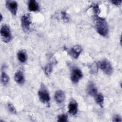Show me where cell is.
<instances>
[{"label":"cell","instance_id":"obj_7","mask_svg":"<svg viewBox=\"0 0 122 122\" xmlns=\"http://www.w3.org/2000/svg\"><path fill=\"white\" fill-rule=\"evenodd\" d=\"M6 6L9 10L14 16H16L18 10V3L16 1L7 0Z\"/></svg>","mask_w":122,"mask_h":122},{"label":"cell","instance_id":"obj_10","mask_svg":"<svg viewBox=\"0 0 122 122\" xmlns=\"http://www.w3.org/2000/svg\"><path fill=\"white\" fill-rule=\"evenodd\" d=\"M88 94L91 96L94 97L98 93V90L96 85L92 82H90L87 87Z\"/></svg>","mask_w":122,"mask_h":122},{"label":"cell","instance_id":"obj_9","mask_svg":"<svg viewBox=\"0 0 122 122\" xmlns=\"http://www.w3.org/2000/svg\"><path fill=\"white\" fill-rule=\"evenodd\" d=\"M78 104L77 102L74 100H71L68 105V112L71 115H75L78 112Z\"/></svg>","mask_w":122,"mask_h":122},{"label":"cell","instance_id":"obj_4","mask_svg":"<svg viewBox=\"0 0 122 122\" xmlns=\"http://www.w3.org/2000/svg\"><path fill=\"white\" fill-rule=\"evenodd\" d=\"M0 36L3 41L8 43L12 39L11 31L9 26L6 24L3 25L0 29Z\"/></svg>","mask_w":122,"mask_h":122},{"label":"cell","instance_id":"obj_14","mask_svg":"<svg viewBox=\"0 0 122 122\" xmlns=\"http://www.w3.org/2000/svg\"><path fill=\"white\" fill-rule=\"evenodd\" d=\"M17 57L19 61L22 63L25 62L27 59L26 52L24 50H20L17 53Z\"/></svg>","mask_w":122,"mask_h":122},{"label":"cell","instance_id":"obj_18","mask_svg":"<svg viewBox=\"0 0 122 122\" xmlns=\"http://www.w3.org/2000/svg\"><path fill=\"white\" fill-rule=\"evenodd\" d=\"M58 122H67L68 121V116L66 114H61L58 116L57 118Z\"/></svg>","mask_w":122,"mask_h":122},{"label":"cell","instance_id":"obj_20","mask_svg":"<svg viewBox=\"0 0 122 122\" xmlns=\"http://www.w3.org/2000/svg\"><path fill=\"white\" fill-rule=\"evenodd\" d=\"M98 67L97 63L93 64L92 65L91 67H90L91 73L92 74H95V73H97L98 71Z\"/></svg>","mask_w":122,"mask_h":122},{"label":"cell","instance_id":"obj_11","mask_svg":"<svg viewBox=\"0 0 122 122\" xmlns=\"http://www.w3.org/2000/svg\"><path fill=\"white\" fill-rule=\"evenodd\" d=\"M14 80L19 84H23L25 82L24 75L21 71L19 70L15 73Z\"/></svg>","mask_w":122,"mask_h":122},{"label":"cell","instance_id":"obj_5","mask_svg":"<svg viewBox=\"0 0 122 122\" xmlns=\"http://www.w3.org/2000/svg\"><path fill=\"white\" fill-rule=\"evenodd\" d=\"M83 74L81 70L77 67H73L71 73V79L72 82L77 83L82 78Z\"/></svg>","mask_w":122,"mask_h":122},{"label":"cell","instance_id":"obj_8","mask_svg":"<svg viewBox=\"0 0 122 122\" xmlns=\"http://www.w3.org/2000/svg\"><path fill=\"white\" fill-rule=\"evenodd\" d=\"M82 51V48L80 45H75L69 51V54L73 58L77 59Z\"/></svg>","mask_w":122,"mask_h":122},{"label":"cell","instance_id":"obj_2","mask_svg":"<svg viewBox=\"0 0 122 122\" xmlns=\"http://www.w3.org/2000/svg\"><path fill=\"white\" fill-rule=\"evenodd\" d=\"M38 96L40 101L44 104L49 103L50 101L49 92L43 84H41V88L38 92Z\"/></svg>","mask_w":122,"mask_h":122},{"label":"cell","instance_id":"obj_13","mask_svg":"<svg viewBox=\"0 0 122 122\" xmlns=\"http://www.w3.org/2000/svg\"><path fill=\"white\" fill-rule=\"evenodd\" d=\"M28 9L30 11H36L39 10V6L38 2L34 0H31L28 3Z\"/></svg>","mask_w":122,"mask_h":122},{"label":"cell","instance_id":"obj_19","mask_svg":"<svg viewBox=\"0 0 122 122\" xmlns=\"http://www.w3.org/2000/svg\"><path fill=\"white\" fill-rule=\"evenodd\" d=\"M8 108L9 111L13 114H16L17 113V111L14 106V105L10 103H9L8 104Z\"/></svg>","mask_w":122,"mask_h":122},{"label":"cell","instance_id":"obj_24","mask_svg":"<svg viewBox=\"0 0 122 122\" xmlns=\"http://www.w3.org/2000/svg\"><path fill=\"white\" fill-rule=\"evenodd\" d=\"M111 2L115 5L119 6L121 5L122 1V0H112Z\"/></svg>","mask_w":122,"mask_h":122},{"label":"cell","instance_id":"obj_6","mask_svg":"<svg viewBox=\"0 0 122 122\" xmlns=\"http://www.w3.org/2000/svg\"><path fill=\"white\" fill-rule=\"evenodd\" d=\"M21 23L22 30L25 32H27L30 29L31 23V20L29 14H26L21 17Z\"/></svg>","mask_w":122,"mask_h":122},{"label":"cell","instance_id":"obj_16","mask_svg":"<svg viewBox=\"0 0 122 122\" xmlns=\"http://www.w3.org/2000/svg\"><path fill=\"white\" fill-rule=\"evenodd\" d=\"M0 79L2 84L4 86L6 85L9 83L10 80L9 76L5 72H2L1 73Z\"/></svg>","mask_w":122,"mask_h":122},{"label":"cell","instance_id":"obj_21","mask_svg":"<svg viewBox=\"0 0 122 122\" xmlns=\"http://www.w3.org/2000/svg\"><path fill=\"white\" fill-rule=\"evenodd\" d=\"M61 17H62V20L65 21V22H68L69 21V18L68 17V16L67 15L66 13L64 11H62L61 12Z\"/></svg>","mask_w":122,"mask_h":122},{"label":"cell","instance_id":"obj_12","mask_svg":"<svg viewBox=\"0 0 122 122\" xmlns=\"http://www.w3.org/2000/svg\"><path fill=\"white\" fill-rule=\"evenodd\" d=\"M65 93L62 90L57 91L54 94V99L57 102L62 103L65 100Z\"/></svg>","mask_w":122,"mask_h":122},{"label":"cell","instance_id":"obj_23","mask_svg":"<svg viewBox=\"0 0 122 122\" xmlns=\"http://www.w3.org/2000/svg\"><path fill=\"white\" fill-rule=\"evenodd\" d=\"M112 121L113 122H122L121 117L119 115L116 114L113 116V117L112 118Z\"/></svg>","mask_w":122,"mask_h":122},{"label":"cell","instance_id":"obj_22","mask_svg":"<svg viewBox=\"0 0 122 122\" xmlns=\"http://www.w3.org/2000/svg\"><path fill=\"white\" fill-rule=\"evenodd\" d=\"M93 10L96 15H97L100 13V9L97 4H94L93 6Z\"/></svg>","mask_w":122,"mask_h":122},{"label":"cell","instance_id":"obj_17","mask_svg":"<svg viewBox=\"0 0 122 122\" xmlns=\"http://www.w3.org/2000/svg\"><path fill=\"white\" fill-rule=\"evenodd\" d=\"M44 72L46 75L49 76L52 71V65L51 63H48L44 67Z\"/></svg>","mask_w":122,"mask_h":122},{"label":"cell","instance_id":"obj_1","mask_svg":"<svg viewBox=\"0 0 122 122\" xmlns=\"http://www.w3.org/2000/svg\"><path fill=\"white\" fill-rule=\"evenodd\" d=\"M95 28L98 33L101 35L105 37L109 32V28L105 19L96 16L95 18Z\"/></svg>","mask_w":122,"mask_h":122},{"label":"cell","instance_id":"obj_25","mask_svg":"<svg viewBox=\"0 0 122 122\" xmlns=\"http://www.w3.org/2000/svg\"><path fill=\"white\" fill-rule=\"evenodd\" d=\"M2 15L1 14V13L0 14V21H1V20H2Z\"/></svg>","mask_w":122,"mask_h":122},{"label":"cell","instance_id":"obj_15","mask_svg":"<svg viewBox=\"0 0 122 122\" xmlns=\"http://www.w3.org/2000/svg\"><path fill=\"white\" fill-rule=\"evenodd\" d=\"M94 98L96 103L101 107H102L104 102V97L103 95L101 93H97Z\"/></svg>","mask_w":122,"mask_h":122},{"label":"cell","instance_id":"obj_3","mask_svg":"<svg viewBox=\"0 0 122 122\" xmlns=\"http://www.w3.org/2000/svg\"><path fill=\"white\" fill-rule=\"evenodd\" d=\"M97 64L98 67L107 75H111L113 72V68L110 62L106 59L99 61Z\"/></svg>","mask_w":122,"mask_h":122}]
</instances>
